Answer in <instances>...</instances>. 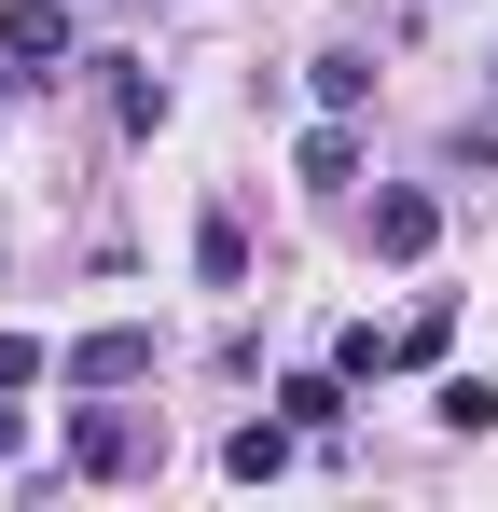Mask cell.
I'll list each match as a JSON object with an SVG mask.
<instances>
[{
    "label": "cell",
    "instance_id": "obj_1",
    "mask_svg": "<svg viewBox=\"0 0 498 512\" xmlns=\"http://www.w3.org/2000/svg\"><path fill=\"white\" fill-rule=\"evenodd\" d=\"M153 457V429L125 416V388H83V416H70V471L83 485H111V471H139Z\"/></svg>",
    "mask_w": 498,
    "mask_h": 512
},
{
    "label": "cell",
    "instance_id": "obj_2",
    "mask_svg": "<svg viewBox=\"0 0 498 512\" xmlns=\"http://www.w3.org/2000/svg\"><path fill=\"white\" fill-rule=\"evenodd\" d=\"M0 56L28 70V84H56L83 56V28H70V0H0Z\"/></svg>",
    "mask_w": 498,
    "mask_h": 512
},
{
    "label": "cell",
    "instance_id": "obj_3",
    "mask_svg": "<svg viewBox=\"0 0 498 512\" xmlns=\"http://www.w3.org/2000/svg\"><path fill=\"white\" fill-rule=\"evenodd\" d=\"M153 360H166V346H153V319H97V333H83L56 374H70V388H139Z\"/></svg>",
    "mask_w": 498,
    "mask_h": 512
},
{
    "label": "cell",
    "instance_id": "obj_4",
    "mask_svg": "<svg viewBox=\"0 0 498 512\" xmlns=\"http://www.w3.org/2000/svg\"><path fill=\"white\" fill-rule=\"evenodd\" d=\"M429 236H443V194L388 180V194H374V263H429Z\"/></svg>",
    "mask_w": 498,
    "mask_h": 512
},
{
    "label": "cell",
    "instance_id": "obj_5",
    "mask_svg": "<svg viewBox=\"0 0 498 512\" xmlns=\"http://www.w3.org/2000/svg\"><path fill=\"white\" fill-rule=\"evenodd\" d=\"M291 457H305V429H291V416H249V429H222V471H236V485H277Z\"/></svg>",
    "mask_w": 498,
    "mask_h": 512
},
{
    "label": "cell",
    "instance_id": "obj_6",
    "mask_svg": "<svg viewBox=\"0 0 498 512\" xmlns=\"http://www.w3.org/2000/svg\"><path fill=\"white\" fill-rule=\"evenodd\" d=\"M291 180H305V194H346V180H360V125H346V111H332V125H305Z\"/></svg>",
    "mask_w": 498,
    "mask_h": 512
},
{
    "label": "cell",
    "instance_id": "obj_7",
    "mask_svg": "<svg viewBox=\"0 0 498 512\" xmlns=\"http://www.w3.org/2000/svg\"><path fill=\"white\" fill-rule=\"evenodd\" d=\"M277 416L305 429V443H332L346 429V374H277Z\"/></svg>",
    "mask_w": 498,
    "mask_h": 512
},
{
    "label": "cell",
    "instance_id": "obj_8",
    "mask_svg": "<svg viewBox=\"0 0 498 512\" xmlns=\"http://www.w3.org/2000/svg\"><path fill=\"white\" fill-rule=\"evenodd\" d=\"M332 374H346V388H388V374H402V333L346 319V333H332Z\"/></svg>",
    "mask_w": 498,
    "mask_h": 512
},
{
    "label": "cell",
    "instance_id": "obj_9",
    "mask_svg": "<svg viewBox=\"0 0 498 512\" xmlns=\"http://www.w3.org/2000/svg\"><path fill=\"white\" fill-rule=\"evenodd\" d=\"M194 277H208V291H249V236H236V208H208V222H194Z\"/></svg>",
    "mask_w": 498,
    "mask_h": 512
},
{
    "label": "cell",
    "instance_id": "obj_10",
    "mask_svg": "<svg viewBox=\"0 0 498 512\" xmlns=\"http://www.w3.org/2000/svg\"><path fill=\"white\" fill-rule=\"evenodd\" d=\"M305 84H319V111H360V97H374V56L332 42V56H305Z\"/></svg>",
    "mask_w": 498,
    "mask_h": 512
},
{
    "label": "cell",
    "instance_id": "obj_11",
    "mask_svg": "<svg viewBox=\"0 0 498 512\" xmlns=\"http://www.w3.org/2000/svg\"><path fill=\"white\" fill-rule=\"evenodd\" d=\"M429 416H443V429H498V388H485V374H443V402H429Z\"/></svg>",
    "mask_w": 498,
    "mask_h": 512
},
{
    "label": "cell",
    "instance_id": "obj_12",
    "mask_svg": "<svg viewBox=\"0 0 498 512\" xmlns=\"http://www.w3.org/2000/svg\"><path fill=\"white\" fill-rule=\"evenodd\" d=\"M443 346H457V305L429 291V305H415V319H402V374H415V360H443Z\"/></svg>",
    "mask_w": 498,
    "mask_h": 512
},
{
    "label": "cell",
    "instance_id": "obj_13",
    "mask_svg": "<svg viewBox=\"0 0 498 512\" xmlns=\"http://www.w3.org/2000/svg\"><path fill=\"white\" fill-rule=\"evenodd\" d=\"M111 111H125V139H153V125H166V84H153V70H125V84H111Z\"/></svg>",
    "mask_w": 498,
    "mask_h": 512
},
{
    "label": "cell",
    "instance_id": "obj_14",
    "mask_svg": "<svg viewBox=\"0 0 498 512\" xmlns=\"http://www.w3.org/2000/svg\"><path fill=\"white\" fill-rule=\"evenodd\" d=\"M56 360H42V333H0V388H42Z\"/></svg>",
    "mask_w": 498,
    "mask_h": 512
},
{
    "label": "cell",
    "instance_id": "obj_15",
    "mask_svg": "<svg viewBox=\"0 0 498 512\" xmlns=\"http://www.w3.org/2000/svg\"><path fill=\"white\" fill-rule=\"evenodd\" d=\"M14 443H28V429H14V388H0V457H14Z\"/></svg>",
    "mask_w": 498,
    "mask_h": 512
}]
</instances>
